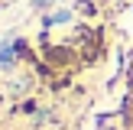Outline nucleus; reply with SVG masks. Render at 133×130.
I'll return each instance as SVG.
<instances>
[{"label": "nucleus", "mask_w": 133, "mask_h": 130, "mask_svg": "<svg viewBox=\"0 0 133 130\" xmlns=\"http://www.w3.org/2000/svg\"><path fill=\"white\" fill-rule=\"evenodd\" d=\"M0 62H3V65H10V62H13V49H10V42L0 49Z\"/></svg>", "instance_id": "nucleus-1"}]
</instances>
